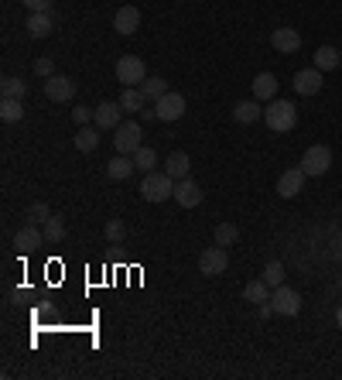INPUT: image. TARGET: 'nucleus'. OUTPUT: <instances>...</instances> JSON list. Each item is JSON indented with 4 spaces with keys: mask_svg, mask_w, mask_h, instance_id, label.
<instances>
[{
    "mask_svg": "<svg viewBox=\"0 0 342 380\" xmlns=\"http://www.w3.org/2000/svg\"><path fill=\"white\" fill-rule=\"evenodd\" d=\"M264 120L274 134H287L298 127V110H294V103H287V99H270L264 110Z\"/></svg>",
    "mask_w": 342,
    "mask_h": 380,
    "instance_id": "nucleus-1",
    "label": "nucleus"
},
{
    "mask_svg": "<svg viewBox=\"0 0 342 380\" xmlns=\"http://www.w3.org/2000/svg\"><path fill=\"white\" fill-rule=\"evenodd\" d=\"M140 199L144 202H165V199H175V178L168 171H148L144 182H140Z\"/></svg>",
    "mask_w": 342,
    "mask_h": 380,
    "instance_id": "nucleus-2",
    "label": "nucleus"
},
{
    "mask_svg": "<svg viewBox=\"0 0 342 380\" xmlns=\"http://www.w3.org/2000/svg\"><path fill=\"white\" fill-rule=\"evenodd\" d=\"M114 134H116L114 137L116 154H133L140 144H144V127H140V120H123Z\"/></svg>",
    "mask_w": 342,
    "mask_h": 380,
    "instance_id": "nucleus-3",
    "label": "nucleus"
},
{
    "mask_svg": "<svg viewBox=\"0 0 342 380\" xmlns=\"http://www.w3.org/2000/svg\"><path fill=\"white\" fill-rule=\"evenodd\" d=\"M329 168H332V151H329L325 144H311V148L302 154V171L308 178H322Z\"/></svg>",
    "mask_w": 342,
    "mask_h": 380,
    "instance_id": "nucleus-4",
    "label": "nucleus"
},
{
    "mask_svg": "<svg viewBox=\"0 0 342 380\" xmlns=\"http://www.w3.org/2000/svg\"><path fill=\"white\" fill-rule=\"evenodd\" d=\"M144 79H148V65H144V58L120 55V62H116V82H123V86H140Z\"/></svg>",
    "mask_w": 342,
    "mask_h": 380,
    "instance_id": "nucleus-5",
    "label": "nucleus"
},
{
    "mask_svg": "<svg viewBox=\"0 0 342 380\" xmlns=\"http://www.w3.org/2000/svg\"><path fill=\"white\" fill-rule=\"evenodd\" d=\"M226 267H229V254H226V247L212 244V247L202 250V257H199V274H206V278H216V274H223Z\"/></svg>",
    "mask_w": 342,
    "mask_h": 380,
    "instance_id": "nucleus-6",
    "label": "nucleus"
},
{
    "mask_svg": "<svg viewBox=\"0 0 342 380\" xmlns=\"http://www.w3.org/2000/svg\"><path fill=\"white\" fill-rule=\"evenodd\" d=\"M154 114H158V120L161 124H175V120H182L185 116V96L182 93H165L158 103H154Z\"/></svg>",
    "mask_w": 342,
    "mask_h": 380,
    "instance_id": "nucleus-7",
    "label": "nucleus"
},
{
    "mask_svg": "<svg viewBox=\"0 0 342 380\" xmlns=\"http://www.w3.org/2000/svg\"><path fill=\"white\" fill-rule=\"evenodd\" d=\"M270 305H274L277 315H298V312H302V295H298L294 288L277 285L270 291Z\"/></svg>",
    "mask_w": 342,
    "mask_h": 380,
    "instance_id": "nucleus-8",
    "label": "nucleus"
},
{
    "mask_svg": "<svg viewBox=\"0 0 342 380\" xmlns=\"http://www.w3.org/2000/svg\"><path fill=\"white\" fill-rule=\"evenodd\" d=\"M45 96L52 99V103H69L72 96H76V82L69 76H48L45 79Z\"/></svg>",
    "mask_w": 342,
    "mask_h": 380,
    "instance_id": "nucleus-9",
    "label": "nucleus"
},
{
    "mask_svg": "<svg viewBox=\"0 0 342 380\" xmlns=\"http://www.w3.org/2000/svg\"><path fill=\"white\" fill-rule=\"evenodd\" d=\"M48 244L45 240V229H38L35 223H28V227H21L18 233H14V247L21 250V254H35V250H41Z\"/></svg>",
    "mask_w": 342,
    "mask_h": 380,
    "instance_id": "nucleus-10",
    "label": "nucleus"
},
{
    "mask_svg": "<svg viewBox=\"0 0 342 380\" xmlns=\"http://www.w3.org/2000/svg\"><path fill=\"white\" fill-rule=\"evenodd\" d=\"M270 48L281 52V55H294L302 48V35L294 28H274L270 31Z\"/></svg>",
    "mask_w": 342,
    "mask_h": 380,
    "instance_id": "nucleus-11",
    "label": "nucleus"
},
{
    "mask_svg": "<svg viewBox=\"0 0 342 380\" xmlns=\"http://www.w3.org/2000/svg\"><path fill=\"white\" fill-rule=\"evenodd\" d=\"M93 124L99 131H116V127L123 124V107H120V103H99L93 114Z\"/></svg>",
    "mask_w": 342,
    "mask_h": 380,
    "instance_id": "nucleus-12",
    "label": "nucleus"
},
{
    "mask_svg": "<svg viewBox=\"0 0 342 380\" xmlns=\"http://www.w3.org/2000/svg\"><path fill=\"white\" fill-rule=\"evenodd\" d=\"M322 76H325V72H319L315 65H311V69H302V72H294V93H298V96L322 93Z\"/></svg>",
    "mask_w": 342,
    "mask_h": 380,
    "instance_id": "nucleus-13",
    "label": "nucleus"
},
{
    "mask_svg": "<svg viewBox=\"0 0 342 380\" xmlns=\"http://www.w3.org/2000/svg\"><path fill=\"white\" fill-rule=\"evenodd\" d=\"M175 202H178L182 210H195V206L202 202V189H199V182H192V178L175 182Z\"/></svg>",
    "mask_w": 342,
    "mask_h": 380,
    "instance_id": "nucleus-14",
    "label": "nucleus"
},
{
    "mask_svg": "<svg viewBox=\"0 0 342 380\" xmlns=\"http://www.w3.org/2000/svg\"><path fill=\"white\" fill-rule=\"evenodd\" d=\"M304 178H308V175L302 171V165H298V168H287L285 175L277 178V195H281V199H294V195L304 189Z\"/></svg>",
    "mask_w": 342,
    "mask_h": 380,
    "instance_id": "nucleus-15",
    "label": "nucleus"
},
{
    "mask_svg": "<svg viewBox=\"0 0 342 380\" xmlns=\"http://www.w3.org/2000/svg\"><path fill=\"white\" fill-rule=\"evenodd\" d=\"M114 28H116V35H137V28H140V11L137 7H120L116 11V18H114Z\"/></svg>",
    "mask_w": 342,
    "mask_h": 380,
    "instance_id": "nucleus-16",
    "label": "nucleus"
},
{
    "mask_svg": "<svg viewBox=\"0 0 342 380\" xmlns=\"http://www.w3.org/2000/svg\"><path fill=\"white\" fill-rule=\"evenodd\" d=\"M24 28H28V35H31V38H48V35L55 31V21H52L48 11H38V14H28Z\"/></svg>",
    "mask_w": 342,
    "mask_h": 380,
    "instance_id": "nucleus-17",
    "label": "nucleus"
},
{
    "mask_svg": "<svg viewBox=\"0 0 342 380\" xmlns=\"http://www.w3.org/2000/svg\"><path fill=\"white\" fill-rule=\"evenodd\" d=\"M339 65H342V55L336 45H319L315 48V69L319 72H336Z\"/></svg>",
    "mask_w": 342,
    "mask_h": 380,
    "instance_id": "nucleus-18",
    "label": "nucleus"
},
{
    "mask_svg": "<svg viewBox=\"0 0 342 380\" xmlns=\"http://www.w3.org/2000/svg\"><path fill=\"white\" fill-rule=\"evenodd\" d=\"M233 116H236V124H257V120H264V107H260V99H240L233 107Z\"/></svg>",
    "mask_w": 342,
    "mask_h": 380,
    "instance_id": "nucleus-19",
    "label": "nucleus"
},
{
    "mask_svg": "<svg viewBox=\"0 0 342 380\" xmlns=\"http://www.w3.org/2000/svg\"><path fill=\"white\" fill-rule=\"evenodd\" d=\"M137 168L133 165V154H114L110 161H106V175L114 178V182H123V178H131V171Z\"/></svg>",
    "mask_w": 342,
    "mask_h": 380,
    "instance_id": "nucleus-20",
    "label": "nucleus"
},
{
    "mask_svg": "<svg viewBox=\"0 0 342 380\" xmlns=\"http://www.w3.org/2000/svg\"><path fill=\"white\" fill-rule=\"evenodd\" d=\"M274 96H277V76H274V72H260V76L253 79V99L270 103Z\"/></svg>",
    "mask_w": 342,
    "mask_h": 380,
    "instance_id": "nucleus-21",
    "label": "nucleus"
},
{
    "mask_svg": "<svg viewBox=\"0 0 342 380\" xmlns=\"http://www.w3.org/2000/svg\"><path fill=\"white\" fill-rule=\"evenodd\" d=\"M189 168H192V161H189V154L185 151H171L168 158H165V171H168L175 182L189 178Z\"/></svg>",
    "mask_w": 342,
    "mask_h": 380,
    "instance_id": "nucleus-22",
    "label": "nucleus"
},
{
    "mask_svg": "<svg viewBox=\"0 0 342 380\" xmlns=\"http://www.w3.org/2000/svg\"><path fill=\"white\" fill-rule=\"evenodd\" d=\"M120 107H123V114H137V110H144V103H148V96L140 93V86H123V93L116 99Z\"/></svg>",
    "mask_w": 342,
    "mask_h": 380,
    "instance_id": "nucleus-23",
    "label": "nucleus"
},
{
    "mask_svg": "<svg viewBox=\"0 0 342 380\" xmlns=\"http://www.w3.org/2000/svg\"><path fill=\"white\" fill-rule=\"evenodd\" d=\"M96 144H99V127H96V124L79 127V131H76V151L89 154V151H96Z\"/></svg>",
    "mask_w": 342,
    "mask_h": 380,
    "instance_id": "nucleus-24",
    "label": "nucleus"
},
{
    "mask_svg": "<svg viewBox=\"0 0 342 380\" xmlns=\"http://www.w3.org/2000/svg\"><path fill=\"white\" fill-rule=\"evenodd\" d=\"M212 244H219V247L240 244V227H236V223H219V227L212 229Z\"/></svg>",
    "mask_w": 342,
    "mask_h": 380,
    "instance_id": "nucleus-25",
    "label": "nucleus"
},
{
    "mask_svg": "<svg viewBox=\"0 0 342 380\" xmlns=\"http://www.w3.org/2000/svg\"><path fill=\"white\" fill-rule=\"evenodd\" d=\"M267 291H274V288L267 285L264 278H257V281H250V285L243 288V302H253V305L270 302V295H267Z\"/></svg>",
    "mask_w": 342,
    "mask_h": 380,
    "instance_id": "nucleus-26",
    "label": "nucleus"
},
{
    "mask_svg": "<svg viewBox=\"0 0 342 380\" xmlns=\"http://www.w3.org/2000/svg\"><path fill=\"white\" fill-rule=\"evenodd\" d=\"M41 229H45V240H48V244H62V240H65V219L55 216V212L41 223Z\"/></svg>",
    "mask_w": 342,
    "mask_h": 380,
    "instance_id": "nucleus-27",
    "label": "nucleus"
},
{
    "mask_svg": "<svg viewBox=\"0 0 342 380\" xmlns=\"http://www.w3.org/2000/svg\"><path fill=\"white\" fill-rule=\"evenodd\" d=\"M140 93L148 96L151 103H158L161 96L168 93V79H161V76H148L144 82H140Z\"/></svg>",
    "mask_w": 342,
    "mask_h": 380,
    "instance_id": "nucleus-28",
    "label": "nucleus"
},
{
    "mask_svg": "<svg viewBox=\"0 0 342 380\" xmlns=\"http://www.w3.org/2000/svg\"><path fill=\"white\" fill-rule=\"evenodd\" d=\"M103 237H106V244H114V247H120L123 240H127V227H123V219H106V227H103Z\"/></svg>",
    "mask_w": 342,
    "mask_h": 380,
    "instance_id": "nucleus-29",
    "label": "nucleus"
},
{
    "mask_svg": "<svg viewBox=\"0 0 342 380\" xmlns=\"http://www.w3.org/2000/svg\"><path fill=\"white\" fill-rule=\"evenodd\" d=\"M133 165H137V171H144V175H148V171L158 168V154H154L151 148H144V144H140V148L133 151Z\"/></svg>",
    "mask_w": 342,
    "mask_h": 380,
    "instance_id": "nucleus-30",
    "label": "nucleus"
},
{
    "mask_svg": "<svg viewBox=\"0 0 342 380\" xmlns=\"http://www.w3.org/2000/svg\"><path fill=\"white\" fill-rule=\"evenodd\" d=\"M0 116H4V124H18L21 116H24V107H21V99H0Z\"/></svg>",
    "mask_w": 342,
    "mask_h": 380,
    "instance_id": "nucleus-31",
    "label": "nucleus"
},
{
    "mask_svg": "<svg viewBox=\"0 0 342 380\" xmlns=\"http://www.w3.org/2000/svg\"><path fill=\"white\" fill-rule=\"evenodd\" d=\"M0 93L7 96V99H24L28 86H24L18 76H4V82H0Z\"/></svg>",
    "mask_w": 342,
    "mask_h": 380,
    "instance_id": "nucleus-32",
    "label": "nucleus"
},
{
    "mask_svg": "<svg viewBox=\"0 0 342 380\" xmlns=\"http://www.w3.org/2000/svg\"><path fill=\"white\" fill-rule=\"evenodd\" d=\"M260 278H264L270 288L285 285V264H281V261H270V264L264 267V274H260Z\"/></svg>",
    "mask_w": 342,
    "mask_h": 380,
    "instance_id": "nucleus-33",
    "label": "nucleus"
},
{
    "mask_svg": "<svg viewBox=\"0 0 342 380\" xmlns=\"http://www.w3.org/2000/svg\"><path fill=\"white\" fill-rule=\"evenodd\" d=\"M48 216H52V212H48V206H45V202H31V206L24 210V219H28V223H35V227H38V223H45Z\"/></svg>",
    "mask_w": 342,
    "mask_h": 380,
    "instance_id": "nucleus-34",
    "label": "nucleus"
},
{
    "mask_svg": "<svg viewBox=\"0 0 342 380\" xmlns=\"http://www.w3.org/2000/svg\"><path fill=\"white\" fill-rule=\"evenodd\" d=\"M93 107H82V103H76V110H72V120H76L79 127H86V124H89V120H93Z\"/></svg>",
    "mask_w": 342,
    "mask_h": 380,
    "instance_id": "nucleus-35",
    "label": "nucleus"
},
{
    "mask_svg": "<svg viewBox=\"0 0 342 380\" xmlns=\"http://www.w3.org/2000/svg\"><path fill=\"white\" fill-rule=\"evenodd\" d=\"M35 76H41V79H48V76H55V62L45 55V58H38L35 62Z\"/></svg>",
    "mask_w": 342,
    "mask_h": 380,
    "instance_id": "nucleus-36",
    "label": "nucleus"
},
{
    "mask_svg": "<svg viewBox=\"0 0 342 380\" xmlns=\"http://www.w3.org/2000/svg\"><path fill=\"white\" fill-rule=\"evenodd\" d=\"M21 4H24L31 14H38V11H52V4H55V0H21Z\"/></svg>",
    "mask_w": 342,
    "mask_h": 380,
    "instance_id": "nucleus-37",
    "label": "nucleus"
},
{
    "mask_svg": "<svg viewBox=\"0 0 342 380\" xmlns=\"http://www.w3.org/2000/svg\"><path fill=\"white\" fill-rule=\"evenodd\" d=\"M336 319H339V329H342V308H339V315H336Z\"/></svg>",
    "mask_w": 342,
    "mask_h": 380,
    "instance_id": "nucleus-38",
    "label": "nucleus"
}]
</instances>
